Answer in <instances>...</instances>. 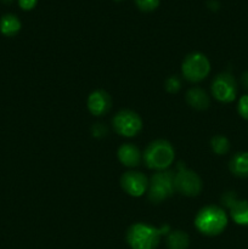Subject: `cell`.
Segmentation results:
<instances>
[{"label":"cell","mask_w":248,"mask_h":249,"mask_svg":"<svg viewBox=\"0 0 248 249\" xmlns=\"http://www.w3.org/2000/svg\"><path fill=\"white\" fill-rule=\"evenodd\" d=\"M168 231V225L157 229L147 224L138 223L129 228L126 232V241L133 249H156L159 243L160 236L167 233Z\"/></svg>","instance_id":"6da1fadb"},{"label":"cell","mask_w":248,"mask_h":249,"mask_svg":"<svg viewBox=\"0 0 248 249\" xmlns=\"http://www.w3.org/2000/svg\"><path fill=\"white\" fill-rule=\"evenodd\" d=\"M195 225L203 235L216 236L225 230L228 225V215L220 207L207 206L197 213Z\"/></svg>","instance_id":"7a4b0ae2"},{"label":"cell","mask_w":248,"mask_h":249,"mask_svg":"<svg viewBox=\"0 0 248 249\" xmlns=\"http://www.w3.org/2000/svg\"><path fill=\"white\" fill-rule=\"evenodd\" d=\"M174 148L167 140H156L146 147L143 152V162L150 169L162 172L174 160Z\"/></svg>","instance_id":"3957f363"},{"label":"cell","mask_w":248,"mask_h":249,"mask_svg":"<svg viewBox=\"0 0 248 249\" xmlns=\"http://www.w3.org/2000/svg\"><path fill=\"white\" fill-rule=\"evenodd\" d=\"M174 191V174L172 172H157L148 181V198L152 203L165 201L173 196Z\"/></svg>","instance_id":"277c9868"},{"label":"cell","mask_w":248,"mask_h":249,"mask_svg":"<svg viewBox=\"0 0 248 249\" xmlns=\"http://www.w3.org/2000/svg\"><path fill=\"white\" fill-rule=\"evenodd\" d=\"M181 72L185 79L192 83H198L209 74L211 63L203 53H190L185 57L184 62H182Z\"/></svg>","instance_id":"5b68a950"},{"label":"cell","mask_w":248,"mask_h":249,"mask_svg":"<svg viewBox=\"0 0 248 249\" xmlns=\"http://www.w3.org/2000/svg\"><path fill=\"white\" fill-rule=\"evenodd\" d=\"M182 163H179L177 173L174 175L175 191L189 197L198 196L202 191V180L192 170L186 169Z\"/></svg>","instance_id":"8992f818"},{"label":"cell","mask_w":248,"mask_h":249,"mask_svg":"<svg viewBox=\"0 0 248 249\" xmlns=\"http://www.w3.org/2000/svg\"><path fill=\"white\" fill-rule=\"evenodd\" d=\"M112 124H113L116 133L121 136H125V138H133V136L138 135L142 129V121H141L140 116L130 109L119 111L114 116Z\"/></svg>","instance_id":"52a82bcc"},{"label":"cell","mask_w":248,"mask_h":249,"mask_svg":"<svg viewBox=\"0 0 248 249\" xmlns=\"http://www.w3.org/2000/svg\"><path fill=\"white\" fill-rule=\"evenodd\" d=\"M212 94L218 101L229 104L236 99L237 85L230 73H220L212 82Z\"/></svg>","instance_id":"ba28073f"},{"label":"cell","mask_w":248,"mask_h":249,"mask_svg":"<svg viewBox=\"0 0 248 249\" xmlns=\"http://www.w3.org/2000/svg\"><path fill=\"white\" fill-rule=\"evenodd\" d=\"M121 186L129 196L140 197L148 189V180L140 172H126L122 175Z\"/></svg>","instance_id":"9c48e42d"},{"label":"cell","mask_w":248,"mask_h":249,"mask_svg":"<svg viewBox=\"0 0 248 249\" xmlns=\"http://www.w3.org/2000/svg\"><path fill=\"white\" fill-rule=\"evenodd\" d=\"M111 96L104 90H95L88 97V108L94 116H104L111 109Z\"/></svg>","instance_id":"30bf717a"},{"label":"cell","mask_w":248,"mask_h":249,"mask_svg":"<svg viewBox=\"0 0 248 249\" xmlns=\"http://www.w3.org/2000/svg\"><path fill=\"white\" fill-rule=\"evenodd\" d=\"M118 160L128 168H135L140 164L142 156L140 150L133 143H124L118 148Z\"/></svg>","instance_id":"8fae6325"},{"label":"cell","mask_w":248,"mask_h":249,"mask_svg":"<svg viewBox=\"0 0 248 249\" xmlns=\"http://www.w3.org/2000/svg\"><path fill=\"white\" fill-rule=\"evenodd\" d=\"M186 101L192 108L198 109V111H203V109L208 108L209 106L208 95L201 88H192V89H190L186 94Z\"/></svg>","instance_id":"7c38bea8"},{"label":"cell","mask_w":248,"mask_h":249,"mask_svg":"<svg viewBox=\"0 0 248 249\" xmlns=\"http://www.w3.org/2000/svg\"><path fill=\"white\" fill-rule=\"evenodd\" d=\"M229 167L236 177L248 178V152H238L233 155Z\"/></svg>","instance_id":"4fadbf2b"},{"label":"cell","mask_w":248,"mask_h":249,"mask_svg":"<svg viewBox=\"0 0 248 249\" xmlns=\"http://www.w3.org/2000/svg\"><path fill=\"white\" fill-rule=\"evenodd\" d=\"M21 29V21L12 14L4 15L0 18V32L6 36H14Z\"/></svg>","instance_id":"5bb4252c"},{"label":"cell","mask_w":248,"mask_h":249,"mask_svg":"<svg viewBox=\"0 0 248 249\" xmlns=\"http://www.w3.org/2000/svg\"><path fill=\"white\" fill-rule=\"evenodd\" d=\"M232 220L241 226H248V201H237L230 208Z\"/></svg>","instance_id":"9a60e30c"},{"label":"cell","mask_w":248,"mask_h":249,"mask_svg":"<svg viewBox=\"0 0 248 249\" xmlns=\"http://www.w3.org/2000/svg\"><path fill=\"white\" fill-rule=\"evenodd\" d=\"M190 238L186 232L184 231H172L168 235L167 246L169 249H186L189 247Z\"/></svg>","instance_id":"2e32d148"},{"label":"cell","mask_w":248,"mask_h":249,"mask_svg":"<svg viewBox=\"0 0 248 249\" xmlns=\"http://www.w3.org/2000/svg\"><path fill=\"white\" fill-rule=\"evenodd\" d=\"M211 147L216 155H225L230 150V142L223 135H215L211 140Z\"/></svg>","instance_id":"e0dca14e"},{"label":"cell","mask_w":248,"mask_h":249,"mask_svg":"<svg viewBox=\"0 0 248 249\" xmlns=\"http://www.w3.org/2000/svg\"><path fill=\"white\" fill-rule=\"evenodd\" d=\"M136 6L143 12H151L156 10L159 5V0H134Z\"/></svg>","instance_id":"ac0fdd59"},{"label":"cell","mask_w":248,"mask_h":249,"mask_svg":"<svg viewBox=\"0 0 248 249\" xmlns=\"http://www.w3.org/2000/svg\"><path fill=\"white\" fill-rule=\"evenodd\" d=\"M181 88V80L177 77V75H173V77H169L165 82V89H167L168 92L170 94H175Z\"/></svg>","instance_id":"d6986e66"},{"label":"cell","mask_w":248,"mask_h":249,"mask_svg":"<svg viewBox=\"0 0 248 249\" xmlns=\"http://www.w3.org/2000/svg\"><path fill=\"white\" fill-rule=\"evenodd\" d=\"M237 109L240 116L243 119H246V121H248V95H245V96L241 97L240 101H238Z\"/></svg>","instance_id":"ffe728a7"},{"label":"cell","mask_w":248,"mask_h":249,"mask_svg":"<svg viewBox=\"0 0 248 249\" xmlns=\"http://www.w3.org/2000/svg\"><path fill=\"white\" fill-rule=\"evenodd\" d=\"M221 201H223L224 206L231 208V207H232L233 204L238 201V199H237V197H236L235 192H226V194L223 196V198H221Z\"/></svg>","instance_id":"44dd1931"},{"label":"cell","mask_w":248,"mask_h":249,"mask_svg":"<svg viewBox=\"0 0 248 249\" xmlns=\"http://www.w3.org/2000/svg\"><path fill=\"white\" fill-rule=\"evenodd\" d=\"M38 0H18V5L23 10H32L35 7Z\"/></svg>","instance_id":"7402d4cb"},{"label":"cell","mask_w":248,"mask_h":249,"mask_svg":"<svg viewBox=\"0 0 248 249\" xmlns=\"http://www.w3.org/2000/svg\"><path fill=\"white\" fill-rule=\"evenodd\" d=\"M92 134H94V136H96V138H101V136L106 135L107 129L105 128L102 124H95V125L92 126Z\"/></svg>","instance_id":"603a6c76"},{"label":"cell","mask_w":248,"mask_h":249,"mask_svg":"<svg viewBox=\"0 0 248 249\" xmlns=\"http://www.w3.org/2000/svg\"><path fill=\"white\" fill-rule=\"evenodd\" d=\"M241 80H242V84L243 87L246 88V89L248 90V72H245L242 74V78H241Z\"/></svg>","instance_id":"cb8c5ba5"},{"label":"cell","mask_w":248,"mask_h":249,"mask_svg":"<svg viewBox=\"0 0 248 249\" xmlns=\"http://www.w3.org/2000/svg\"><path fill=\"white\" fill-rule=\"evenodd\" d=\"M2 2H4V4H11L12 1H14V0H1Z\"/></svg>","instance_id":"d4e9b609"},{"label":"cell","mask_w":248,"mask_h":249,"mask_svg":"<svg viewBox=\"0 0 248 249\" xmlns=\"http://www.w3.org/2000/svg\"><path fill=\"white\" fill-rule=\"evenodd\" d=\"M116 1H121V0H116Z\"/></svg>","instance_id":"484cf974"}]
</instances>
